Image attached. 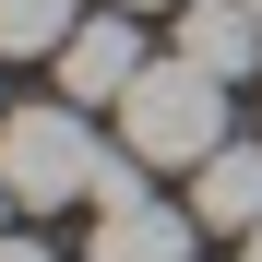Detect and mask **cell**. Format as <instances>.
I'll return each mask as SVG.
<instances>
[{
  "label": "cell",
  "instance_id": "obj_12",
  "mask_svg": "<svg viewBox=\"0 0 262 262\" xmlns=\"http://www.w3.org/2000/svg\"><path fill=\"white\" fill-rule=\"evenodd\" d=\"M250 12H262V0H250Z\"/></svg>",
  "mask_w": 262,
  "mask_h": 262
},
{
  "label": "cell",
  "instance_id": "obj_5",
  "mask_svg": "<svg viewBox=\"0 0 262 262\" xmlns=\"http://www.w3.org/2000/svg\"><path fill=\"white\" fill-rule=\"evenodd\" d=\"M179 60H203L214 83H250L262 72V12L250 0H179Z\"/></svg>",
  "mask_w": 262,
  "mask_h": 262
},
{
  "label": "cell",
  "instance_id": "obj_8",
  "mask_svg": "<svg viewBox=\"0 0 262 262\" xmlns=\"http://www.w3.org/2000/svg\"><path fill=\"white\" fill-rule=\"evenodd\" d=\"M0 262H60L48 238H24V227H0Z\"/></svg>",
  "mask_w": 262,
  "mask_h": 262
},
{
  "label": "cell",
  "instance_id": "obj_1",
  "mask_svg": "<svg viewBox=\"0 0 262 262\" xmlns=\"http://www.w3.org/2000/svg\"><path fill=\"white\" fill-rule=\"evenodd\" d=\"M96 167L107 143L83 131L72 96H24V107H0V179H12L24 214H60V203H96Z\"/></svg>",
  "mask_w": 262,
  "mask_h": 262
},
{
  "label": "cell",
  "instance_id": "obj_9",
  "mask_svg": "<svg viewBox=\"0 0 262 262\" xmlns=\"http://www.w3.org/2000/svg\"><path fill=\"white\" fill-rule=\"evenodd\" d=\"M107 12H179V0H107Z\"/></svg>",
  "mask_w": 262,
  "mask_h": 262
},
{
  "label": "cell",
  "instance_id": "obj_2",
  "mask_svg": "<svg viewBox=\"0 0 262 262\" xmlns=\"http://www.w3.org/2000/svg\"><path fill=\"white\" fill-rule=\"evenodd\" d=\"M119 143L143 155V167H191L227 143V83H214L203 60H143V83L119 96Z\"/></svg>",
  "mask_w": 262,
  "mask_h": 262
},
{
  "label": "cell",
  "instance_id": "obj_7",
  "mask_svg": "<svg viewBox=\"0 0 262 262\" xmlns=\"http://www.w3.org/2000/svg\"><path fill=\"white\" fill-rule=\"evenodd\" d=\"M83 0H0V60H60Z\"/></svg>",
  "mask_w": 262,
  "mask_h": 262
},
{
  "label": "cell",
  "instance_id": "obj_6",
  "mask_svg": "<svg viewBox=\"0 0 262 262\" xmlns=\"http://www.w3.org/2000/svg\"><path fill=\"white\" fill-rule=\"evenodd\" d=\"M191 214H203L214 238H250V227H262V143H238V131H227V143L191 167Z\"/></svg>",
  "mask_w": 262,
  "mask_h": 262
},
{
  "label": "cell",
  "instance_id": "obj_10",
  "mask_svg": "<svg viewBox=\"0 0 262 262\" xmlns=\"http://www.w3.org/2000/svg\"><path fill=\"white\" fill-rule=\"evenodd\" d=\"M12 214H24V203H12V179H0V227H12Z\"/></svg>",
  "mask_w": 262,
  "mask_h": 262
},
{
  "label": "cell",
  "instance_id": "obj_3",
  "mask_svg": "<svg viewBox=\"0 0 262 262\" xmlns=\"http://www.w3.org/2000/svg\"><path fill=\"white\" fill-rule=\"evenodd\" d=\"M83 262H203V214L191 203H155V191L143 203H107Z\"/></svg>",
  "mask_w": 262,
  "mask_h": 262
},
{
  "label": "cell",
  "instance_id": "obj_11",
  "mask_svg": "<svg viewBox=\"0 0 262 262\" xmlns=\"http://www.w3.org/2000/svg\"><path fill=\"white\" fill-rule=\"evenodd\" d=\"M238 262H262V227H250V238H238Z\"/></svg>",
  "mask_w": 262,
  "mask_h": 262
},
{
  "label": "cell",
  "instance_id": "obj_4",
  "mask_svg": "<svg viewBox=\"0 0 262 262\" xmlns=\"http://www.w3.org/2000/svg\"><path fill=\"white\" fill-rule=\"evenodd\" d=\"M131 83H143V36H131L119 12H107V24H72V48H60V96H72V107H119Z\"/></svg>",
  "mask_w": 262,
  "mask_h": 262
}]
</instances>
